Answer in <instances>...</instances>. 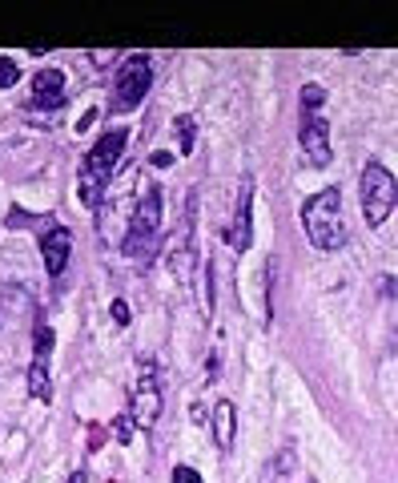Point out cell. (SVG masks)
I'll list each match as a JSON object with an SVG mask.
<instances>
[{
  "label": "cell",
  "mask_w": 398,
  "mask_h": 483,
  "mask_svg": "<svg viewBox=\"0 0 398 483\" xmlns=\"http://www.w3.org/2000/svg\"><path fill=\"white\" fill-rule=\"evenodd\" d=\"M249 205H254V178H241V189H238V205H233V222L226 230V242L233 250H249V242H254V214H249Z\"/></svg>",
  "instance_id": "8"
},
{
  "label": "cell",
  "mask_w": 398,
  "mask_h": 483,
  "mask_svg": "<svg viewBox=\"0 0 398 483\" xmlns=\"http://www.w3.org/2000/svg\"><path fill=\"white\" fill-rule=\"evenodd\" d=\"M16 77H21V68H16L13 57H0V89H13Z\"/></svg>",
  "instance_id": "18"
},
{
  "label": "cell",
  "mask_w": 398,
  "mask_h": 483,
  "mask_svg": "<svg viewBox=\"0 0 398 483\" xmlns=\"http://www.w3.org/2000/svg\"><path fill=\"white\" fill-rule=\"evenodd\" d=\"M113 318H117V323H121V326H125V323H129V306H125V302H121V298L113 302Z\"/></svg>",
  "instance_id": "21"
},
{
  "label": "cell",
  "mask_w": 398,
  "mask_h": 483,
  "mask_svg": "<svg viewBox=\"0 0 398 483\" xmlns=\"http://www.w3.org/2000/svg\"><path fill=\"white\" fill-rule=\"evenodd\" d=\"M125 141H129V129H109V133H101L97 145L85 153L81 186H77V194H81L85 205H97V202H101V186L113 178L121 153H125Z\"/></svg>",
  "instance_id": "2"
},
{
  "label": "cell",
  "mask_w": 398,
  "mask_h": 483,
  "mask_svg": "<svg viewBox=\"0 0 398 483\" xmlns=\"http://www.w3.org/2000/svg\"><path fill=\"white\" fill-rule=\"evenodd\" d=\"M173 483H202V476H197L194 468H185V463H181V468H173Z\"/></svg>",
  "instance_id": "20"
},
{
  "label": "cell",
  "mask_w": 398,
  "mask_h": 483,
  "mask_svg": "<svg viewBox=\"0 0 398 483\" xmlns=\"http://www.w3.org/2000/svg\"><path fill=\"white\" fill-rule=\"evenodd\" d=\"M68 254H73V234H68L65 226L45 230V238H41V258H45V266H49L53 278L68 266Z\"/></svg>",
  "instance_id": "10"
},
{
  "label": "cell",
  "mask_w": 398,
  "mask_h": 483,
  "mask_svg": "<svg viewBox=\"0 0 398 483\" xmlns=\"http://www.w3.org/2000/svg\"><path fill=\"white\" fill-rule=\"evenodd\" d=\"M298 141H302V158L310 166H330V121L322 114H302Z\"/></svg>",
  "instance_id": "7"
},
{
  "label": "cell",
  "mask_w": 398,
  "mask_h": 483,
  "mask_svg": "<svg viewBox=\"0 0 398 483\" xmlns=\"http://www.w3.org/2000/svg\"><path fill=\"white\" fill-rule=\"evenodd\" d=\"M65 101V73L60 68H41L32 77V105H45V109H57Z\"/></svg>",
  "instance_id": "11"
},
{
  "label": "cell",
  "mask_w": 398,
  "mask_h": 483,
  "mask_svg": "<svg viewBox=\"0 0 398 483\" xmlns=\"http://www.w3.org/2000/svg\"><path fill=\"white\" fill-rule=\"evenodd\" d=\"M394 197H398V189H394L391 169L370 161V166L362 169V218H366V226H383V222L391 218Z\"/></svg>",
  "instance_id": "5"
},
{
  "label": "cell",
  "mask_w": 398,
  "mask_h": 483,
  "mask_svg": "<svg viewBox=\"0 0 398 483\" xmlns=\"http://www.w3.org/2000/svg\"><path fill=\"white\" fill-rule=\"evenodd\" d=\"M29 226H57V222H53V218H49V222H37L29 210H13V214H8V230H29Z\"/></svg>",
  "instance_id": "17"
},
{
  "label": "cell",
  "mask_w": 398,
  "mask_h": 483,
  "mask_svg": "<svg viewBox=\"0 0 398 483\" xmlns=\"http://www.w3.org/2000/svg\"><path fill=\"white\" fill-rule=\"evenodd\" d=\"M149 81H153L149 57H141V53L125 57V65H121L117 77H113L109 109H113V114H129V109H137L145 101V93H149Z\"/></svg>",
  "instance_id": "4"
},
{
  "label": "cell",
  "mask_w": 398,
  "mask_h": 483,
  "mask_svg": "<svg viewBox=\"0 0 398 483\" xmlns=\"http://www.w3.org/2000/svg\"><path fill=\"white\" fill-rule=\"evenodd\" d=\"M29 395L37 403L53 399V383H49V359H41V355H32V367H29Z\"/></svg>",
  "instance_id": "13"
},
{
  "label": "cell",
  "mask_w": 398,
  "mask_h": 483,
  "mask_svg": "<svg viewBox=\"0 0 398 483\" xmlns=\"http://www.w3.org/2000/svg\"><path fill=\"white\" fill-rule=\"evenodd\" d=\"M169 161H173V153H153V166H158V169H166Z\"/></svg>",
  "instance_id": "22"
},
{
  "label": "cell",
  "mask_w": 398,
  "mask_h": 483,
  "mask_svg": "<svg viewBox=\"0 0 398 483\" xmlns=\"http://www.w3.org/2000/svg\"><path fill=\"white\" fill-rule=\"evenodd\" d=\"M113 435H117V443H133V419L121 415V419L113 423Z\"/></svg>",
  "instance_id": "19"
},
{
  "label": "cell",
  "mask_w": 398,
  "mask_h": 483,
  "mask_svg": "<svg viewBox=\"0 0 398 483\" xmlns=\"http://www.w3.org/2000/svg\"><path fill=\"white\" fill-rule=\"evenodd\" d=\"M194 205H197V197H189L185 218H181V226L173 230V238H169V270L177 274L181 282H189V274H194V258H197V250H194Z\"/></svg>",
  "instance_id": "6"
},
{
  "label": "cell",
  "mask_w": 398,
  "mask_h": 483,
  "mask_svg": "<svg viewBox=\"0 0 398 483\" xmlns=\"http://www.w3.org/2000/svg\"><path fill=\"white\" fill-rule=\"evenodd\" d=\"M302 226H306V238L314 242L318 250H342L346 242V222H342V194L334 186L318 189L306 205H302Z\"/></svg>",
  "instance_id": "1"
},
{
  "label": "cell",
  "mask_w": 398,
  "mask_h": 483,
  "mask_svg": "<svg viewBox=\"0 0 398 483\" xmlns=\"http://www.w3.org/2000/svg\"><path fill=\"white\" fill-rule=\"evenodd\" d=\"M158 226H161V189L149 186V189H145V197L137 202L133 226H129L125 242H121L125 258H137V262H153V254H158Z\"/></svg>",
  "instance_id": "3"
},
{
  "label": "cell",
  "mask_w": 398,
  "mask_h": 483,
  "mask_svg": "<svg viewBox=\"0 0 398 483\" xmlns=\"http://www.w3.org/2000/svg\"><path fill=\"white\" fill-rule=\"evenodd\" d=\"M294 468H298L294 451H290V447H282V451L270 460V468H266L262 483H294Z\"/></svg>",
  "instance_id": "14"
},
{
  "label": "cell",
  "mask_w": 398,
  "mask_h": 483,
  "mask_svg": "<svg viewBox=\"0 0 398 483\" xmlns=\"http://www.w3.org/2000/svg\"><path fill=\"white\" fill-rule=\"evenodd\" d=\"M173 129H177V145H181V153H194V137H197L194 117H177V121H173Z\"/></svg>",
  "instance_id": "15"
},
{
  "label": "cell",
  "mask_w": 398,
  "mask_h": 483,
  "mask_svg": "<svg viewBox=\"0 0 398 483\" xmlns=\"http://www.w3.org/2000/svg\"><path fill=\"white\" fill-rule=\"evenodd\" d=\"M158 415H161V391H158V378L145 370L133 387V399H129V419L149 431L153 423H158Z\"/></svg>",
  "instance_id": "9"
},
{
  "label": "cell",
  "mask_w": 398,
  "mask_h": 483,
  "mask_svg": "<svg viewBox=\"0 0 398 483\" xmlns=\"http://www.w3.org/2000/svg\"><path fill=\"white\" fill-rule=\"evenodd\" d=\"M68 483H85V471H73V476H68Z\"/></svg>",
  "instance_id": "23"
},
{
  "label": "cell",
  "mask_w": 398,
  "mask_h": 483,
  "mask_svg": "<svg viewBox=\"0 0 398 483\" xmlns=\"http://www.w3.org/2000/svg\"><path fill=\"white\" fill-rule=\"evenodd\" d=\"M326 101V89L322 85H306L302 89V114H318V105Z\"/></svg>",
  "instance_id": "16"
},
{
  "label": "cell",
  "mask_w": 398,
  "mask_h": 483,
  "mask_svg": "<svg viewBox=\"0 0 398 483\" xmlns=\"http://www.w3.org/2000/svg\"><path fill=\"white\" fill-rule=\"evenodd\" d=\"M213 443H218V451H230L233 447V431H238V411H233L230 399H218L213 403Z\"/></svg>",
  "instance_id": "12"
}]
</instances>
